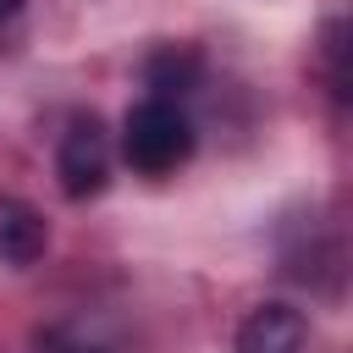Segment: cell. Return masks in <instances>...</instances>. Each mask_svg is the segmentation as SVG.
I'll return each mask as SVG.
<instances>
[{
	"label": "cell",
	"mask_w": 353,
	"mask_h": 353,
	"mask_svg": "<svg viewBox=\"0 0 353 353\" xmlns=\"http://www.w3.org/2000/svg\"><path fill=\"white\" fill-rule=\"evenodd\" d=\"M121 154L143 176H165L193 154V121L176 99H138L121 121Z\"/></svg>",
	"instance_id": "1"
},
{
	"label": "cell",
	"mask_w": 353,
	"mask_h": 353,
	"mask_svg": "<svg viewBox=\"0 0 353 353\" xmlns=\"http://www.w3.org/2000/svg\"><path fill=\"white\" fill-rule=\"evenodd\" d=\"M55 176L66 188V199H94L110 182V138L99 127V116H77L61 132V154H55Z\"/></svg>",
	"instance_id": "2"
},
{
	"label": "cell",
	"mask_w": 353,
	"mask_h": 353,
	"mask_svg": "<svg viewBox=\"0 0 353 353\" xmlns=\"http://www.w3.org/2000/svg\"><path fill=\"white\" fill-rule=\"evenodd\" d=\"M309 320L292 303H259L243 325H237V353H303Z\"/></svg>",
	"instance_id": "3"
},
{
	"label": "cell",
	"mask_w": 353,
	"mask_h": 353,
	"mask_svg": "<svg viewBox=\"0 0 353 353\" xmlns=\"http://www.w3.org/2000/svg\"><path fill=\"white\" fill-rule=\"evenodd\" d=\"M50 248V221L28 199H0V265H39Z\"/></svg>",
	"instance_id": "4"
},
{
	"label": "cell",
	"mask_w": 353,
	"mask_h": 353,
	"mask_svg": "<svg viewBox=\"0 0 353 353\" xmlns=\"http://www.w3.org/2000/svg\"><path fill=\"white\" fill-rule=\"evenodd\" d=\"M193 77H199V55H193V50L165 44V50H154V55H149V88H154V99L182 94Z\"/></svg>",
	"instance_id": "5"
},
{
	"label": "cell",
	"mask_w": 353,
	"mask_h": 353,
	"mask_svg": "<svg viewBox=\"0 0 353 353\" xmlns=\"http://www.w3.org/2000/svg\"><path fill=\"white\" fill-rule=\"evenodd\" d=\"M17 11H22V0H0V22H6V17H17Z\"/></svg>",
	"instance_id": "6"
}]
</instances>
